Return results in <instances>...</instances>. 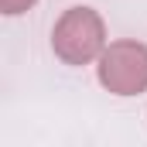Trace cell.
Here are the masks:
<instances>
[{"label":"cell","mask_w":147,"mask_h":147,"mask_svg":"<svg viewBox=\"0 0 147 147\" xmlns=\"http://www.w3.org/2000/svg\"><path fill=\"white\" fill-rule=\"evenodd\" d=\"M38 0H0V14L3 17H17V14H28Z\"/></svg>","instance_id":"cell-3"},{"label":"cell","mask_w":147,"mask_h":147,"mask_svg":"<svg viewBox=\"0 0 147 147\" xmlns=\"http://www.w3.org/2000/svg\"><path fill=\"white\" fill-rule=\"evenodd\" d=\"M110 38H106V21L96 7L75 3L69 10H62V17L51 28V51L58 62L65 65H92L99 62V55L106 51Z\"/></svg>","instance_id":"cell-1"},{"label":"cell","mask_w":147,"mask_h":147,"mask_svg":"<svg viewBox=\"0 0 147 147\" xmlns=\"http://www.w3.org/2000/svg\"><path fill=\"white\" fill-rule=\"evenodd\" d=\"M96 79L113 96H140L147 92V45L137 38L110 41L96 62Z\"/></svg>","instance_id":"cell-2"}]
</instances>
